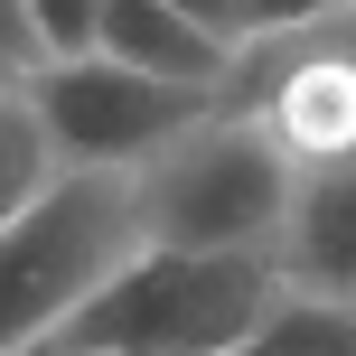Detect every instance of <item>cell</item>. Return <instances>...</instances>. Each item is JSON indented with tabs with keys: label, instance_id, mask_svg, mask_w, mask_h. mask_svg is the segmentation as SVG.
<instances>
[{
	"label": "cell",
	"instance_id": "1",
	"mask_svg": "<svg viewBox=\"0 0 356 356\" xmlns=\"http://www.w3.org/2000/svg\"><path fill=\"white\" fill-rule=\"evenodd\" d=\"M141 253H150V225H141V188L122 169H56L0 225V356L56 347V328Z\"/></svg>",
	"mask_w": 356,
	"mask_h": 356
},
{
	"label": "cell",
	"instance_id": "2",
	"mask_svg": "<svg viewBox=\"0 0 356 356\" xmlns=\"http://www.w3.org/2000/svg\"><path fill=\"white\" fill-rule=\"evenodd\" d=\"M282 300V263L272 253H169L150 244L122 263L47 356H234Z\"/></svg>",
	"mask_w": 356,
	"mask_h": 356
},
{
	"label": "cell",
	"instance_id": "3",
	"mask_svg": "<svg viewBox=\"0 0 356 356\" xmlns=\"http://www.w3.org/2000/svg\"><path fill=\"white\" fill-rule=\"evenodd\" d=\"M131 188H141L150 244H169V253H282L291 169L234 113H207L197 131H178L160 160L131 169Z\"/></svg>",
	"mask_w": 356,
	"mask_h": 356
},
{
	"label": "cell",
	"instance_id": "4",
	"mask_svg": "<svg viewBox=\"0 0 356 356\" xmlns=\"http://www.w3.org/2000/svg\"><path fill=\"white\" fill-rule=\"evenodd\" d=\"M216 113L263 131L272 160L291 169V188L347 169L356 160V10L300 38H234Z\"/></svg>",
	"mask_w": 356,
	"mask_h": 356
},
{
	"label": "cell",
	"instance_id": "5",
	"mask_svg": "<svg viewBox=\"0 0 356 356\" xmlns=\"http://www.w3.org/2000/svg\"><path fill=\"white\" fill-rule=\"evenodd\" d=\"M29 113L47 122V150L56 169H141L160 160L178 131H197L216 113V94L197 85H160V75H131L113 56H66V66H38L29 85Z\"/></svg>",
	"mask_w": 356,
	"mask_h": 356
},
{
	"label": "cell",
	"instance_id": "6",
	"mask_svg": "<svg viewBox=\"0 0 356 356\" xmlns=\"http://www.w3.org/2000/svg\"><path fill=\"white\" fill-rule=\"evenodd\" d=\"M272 263H282V291L356 309V160L291 188V225H282V253Z\"/></svg>",
	"mask_w": 356,
	"mask_h": 356
},
{
	"label": "cell",
	"instance_id": "7",
	"mask_svg": "<svg viewBox=\"0 0 356 356\" xmlns=\"http://www.w3.org/2000/svg\"><path fill=\"white\" fill-rule=\"evenodd\" d=\"M94 56H113V66H131V75H160V85H197V94H216L225 66H234L225 38H207L197 19H178L169 0H104Z\"/></svg>",
	"mask_w": 356,
	"mask_h": 356
},
{
	"label": "cell",
	"instance_id": "8",
	"mask_svg": "<svg viewBox=\"0 0 356 356\" xmlns=\"http://www.w3.org/2000/svg\"><path fill=\"white\" fill-rule=\"evenodd\" d=\"M234 356H356V309L309 300V291H282V300L263 309V328H253Z\"/></svg>",
	"mask_w": 356,
	"mask_h": 356
},
{
	"label": "cell",
	"instance_id": "9",
	"mask_svg": "<svg viewBox=\"0 0 356 356\" xmlns=\"http://www.w3.org/2000/svg\"><path fill=\"white\" fill-rule=\"evenodd\" d=\"M56 178V150H47V122L29 113V94L0 85V225H10L19 207H29L38 188Z\"/></svg>",
	"mask_w": 356,
	"mask_h": 356
},
{
	"label": "cell",
	"instance_id": "10",
	"mask_svg": "<svg viewBox=\"0 0 356 356\" xmlns=\"http://www.w3.org/2000/svg\"><path fill=\"white\" fill-rule=\"evenodd\" d=\"M29 29H38V47H47V66H66V56H94L104 0H29Z\"/></svg>",
	"mask_w": 356,
	"mask_h": 356
},
{
	"label": "cell",
	"instance_id": "11",
	"mask_svg": "<svg viewBox=\"0 0 356 356\" xmlns=\"http://www.w3.org/2000/svg\"><path fill=\"white\" fill-rule=\"evenodd\" d=\"M347 10L356 0H244V38H300V29H328Z\"/></svg>",
	"mask_w": 356,
	"mask_h": 356
},
{
	"label": "cell",
	"instance_id": "12",
	"mask_svg": "<svg viewBox=\"0 0 356 356\" xmlns=\"http://www.w3.org/2000/svg\"><path fill=\"white\" fill-rule=\"evenodd\" d=\"M38 66H47V47L29 29V0H0V85H29Z\"/></svg>",
	"mask_w": 356,
	"mask_h": 356
},
{
	"label": "cell",
	"instance_id": "13",
	"mask_svg": "<svg viewBox=\"0 0 356 356\" xmlns=\"http://www.w3.org/2000/svg\"><path fill=\"white\" fill-rule=\"evenodd\" d=\"M169 10H178V19H197L207 38H225V47L244 38V0H169Z\"/></svg>",
	"mask_w": 356,
	"mask_h": 356
},
{
	"label": "cell",
	"instance_id": "14",
	"mask_svg": "<svg viewBox=\"0 0 356 356\" xmlns=\"http://www.w3.org/2000/svg\"><path fill=\"white\" fill-rule=\"evenodd\" d=\"M38 356H47V347H38Z\"/></svg>",
	"mask_w": 356,
	"mask_h": 356
}]
</instances>
